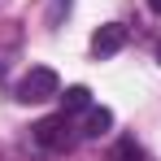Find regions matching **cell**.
Segmentation results:
<instances>
[{"mask_svg": "<svg viewBox=\"0 0 161 161\" xmlns=\"http://www.w3.org/2000/svg\"><path fill=\"white\" fill-rule=\"evenodd\" d=\"M157 61H161V44H157Z\"/></svg>", "mask_w": 161, "mask_h": 161, "instance_id": "8", "label": "cell"}, {"mask_svg": "<svg viewBox=\"0 0 161 161\" xmlns=\"http://www.w3.org/2000/svg\"><path fill=\"white\" fill-rule=\"evenodd\" d=\"M61 100H65V113H70V109H87L92 105V92H87V87H65V96H61Z\"/></svg>", "mask_w": 161, "mask_h": 161, "instance_id": "6", "label": "cell"}, {"mask_svg": "<svg viewBox=\"0 0 161 161\" xmlns=\"http://www.w3.org/2000/svg\"><path fill=\"white\" fill-rule=\"evenodd\" d=\"M109 161H148V153H144V148L135 144L131 135H126V139H118V144H113V153H109Z\"/></svg>", "mask_w": 161, "mask_h": 161, "instance_id": "5", "label": "cell"}, {"mask_svg": "<svg viewBox=\"0 0 161 161\" xmlns=\"http://www.w3.org/2000/svg\"><path fill=\"white\" fill-rule=\"evenodd\" d=\"M70 131H74V126H70V118H65V109H61V113H53V118L35 122V144H39V148L61 153V148H70V139H74Z\"/></svg>", "mask_w": 161, "mask_h": 161, "instance_id": "2", "label": "cell"}, {"mask_svg": "<svg viewBox=\"0 0 161 161\" xmlns=\"http://www.w3.org/2000/svg\"><path fill=\"white\" fill-rule=\"evenodd\" d=\"M122 44H126V26H118V22H105V26L92 35V57H113V53H122Z\"/></svg>", "mask_w": 161, "mask_h": 161, "instance_id": "3", "label": "cell"}, {"mask_svg": "<svg viewBox=\"0 0 161 161\" xmlns=\"http://www.w3.org/2000/svg\"><path fill=\"white\" fill-rule=\"evenodd\" d=\"M53 96H61V79H57V70H48V65H31L26 74L18 79V100L22 105H44Z\"/></svg>", "mask_w": 161, "mask_h": 161, "instance_id": "1", "label": "cell"}, {"mask_svg": "<svg viewBox=\"0 0 161 161\" xmlns=\"http://www.w3.org/2000/svg\"><path fill=\"white\" fill-rule=\"evenodd\" d=\"M109 126H113V113H109L105 105H87V122H83V135H109Z\"/></svg>", "mask_w": 161, "mask_h": 161, "instance_id": "4", "label": "cell"}, {"mask_svg": "<svg viewBox=\"0 0 161 161\" xmlns=\"http://www.w3.org/2000/svg\"><path fill=\"white\" fill-rule=\"evenodd\" d=\"M148 9H153V13H161V0H148Z\"/></svg>", "mask_w": 161, "mask_h": 161, "instance_id": "7", "label": "cell"}]
</instances>
